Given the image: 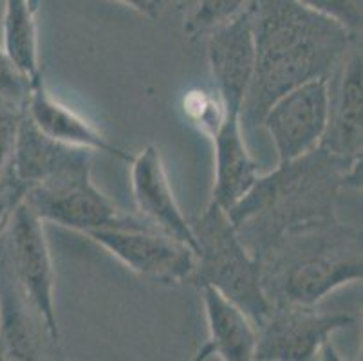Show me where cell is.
<instances>
[{
	"mask_svg": "<svg viewBox=\"0 0 363 361\" xmlns=\"http://www.w3.org/2000/svg\"><path fill=\"white\" fill-rule=\"evenodd\" d=\"M24 201L42 221L87 233L121 224L130 213L120 210L92 183L91 167L74 168L26 188Z\"/></svg>",
	"mask_w": 363,
	"mask_h": 361,
	"instance_id": "8992f818",
	"label": "cell"
},
{
	"mask_svg": "<svg viewBox=\"0 0 363 361\" xmlns=\"http://www.w3.org/2000/svg\"><path fill=\"white\" fill-rule=\"evenodd\" d=\"M204 313L208 322V340L196 360L220 357L224 361L253 360L257 343V327L235 302L212 286H203Z\"/></svg>",
	"mask_w": 363,
	"mask_h": 361,
	"instance_id": "2e32d148",
	"label": "cell"
},
{
	"mask_svg": "<svg viewBox=\"0 0 363 361\" xmlns=\"http://www.w3.org/2000/svg\"><path fill=\"white\" fill-rule=\"evenodd\" d=\"M269 306H316L363 277L362 231L338 215L284 231L257 255Z\"/></svg>",
	"mask_w": 363,
	"mask_h": 361,
	"instance_id": "3957f363",
	"label": "cell"
},
{
	"mask_svg": "<svg viewBox=\"0 0 363 361\" xmlns=\"http://www.w3.org/2000/svg\"><path fill=\"white\" fill-rule=\"evenodd\" d=\"M300 2L338 20L340 24L345 26L354 35L362 33V0H300Z\"/></svg>",
	"mask_w": 363,
	"mask_h": 361,
	"instance_id": "7402d4cb",
	"label": "cell"
},
{
	"mask_svg": "<svg viewBox=\"0 0 363 361\" xmlns=\"http://www.w3.org/2000/svg\"><path fill=\"white\" fill-rule=\"evenodd\" d=\"M212 141L216 150V181L210 201L223 210H230L259 177V165L244 141L240 112L224 109L223 123L212 135Z\"/></svg>",
	"mask_w": 363,
	"mask_h": 361,
	"instance_id": "e0dca14e",
	"label": "cell"
},
{
	"mask_svg": "<svg viewBox=\"0 0 363 361\" xmlns=\"http://www.w3.org/2000/svg\"><path fill=\"white\" fill-rule=\"evenodd\" d=\"M26 188H28L26 184H22L18 179L13 177L11 172H9L8 177L0 183V231H2L6 218L11 213L15 204L24 197Z\"/></svg>",
	"mask_w": 363,
	"mask_h": 361,
	"instance_id": "cb8c5ba5",
	"label": "cell"
},
{
	"mask_svg": "<svg viewBox=\"0 0 363 361\" xmlns=\"http://www.w3.org/2000/svg\"><path fill=\"white\" fill-rule=\"evenodd\" d=\"M253 0H176L183 11V31L190 40L206 36L213 29L242 15Z\"/></svg>",
	"mask_w": 363,
	"mask_h": 361,
	"instance_id": "d6986e66",
	"label": "cell"
},
{
	"mask_svg": "<svg viewBox=\"0 0 363 361\" xmlns=\"http://www.w3.org/2000/svg\"><path fill=\"white\" fill-rule=\"evenodd\" d=\"M150 20H157L176 0H116Z\"/></svg>",
	"mask_w": 363,
	"mask_h": 361,
	"instance_id": "d4e9b609",
	"label": "cell"
},
{
	"mask_svg": "<svg viewBox=\"0 0 363 361\" xmlns=\"http://www.w3.org/2000/svg\"><path fill=\"white\" fill-rule=\"evenodd\" d=\"M354 323L345 313H320L316 306H272L260 326L253 360L308 361L333 352L331 336Z\"/></svg>",
	"mask_w": 363,
	"mask_h": 361,
	"instance_id": "52a82bcc",
	"label": "cell"
},
{
	"mask_svg": "<svg viewBox=\"0 0 363 361\" xmlns=\"http://www.w3.org/2000/svg\"><path fill=\"white\" fill-rule=\"evenodd\" d=\"M208 64L226 111L240 112L255 65V42L250 8L206 35Z\"/></svg>",
	"mask_w": 363,
	"mask_h": 361,
	"instance_id": "7c38bea8",
	"label": "cell"
},
{
	"mask_svg": "<svg viewBox=\"0 0 363 361\" xmlns=\"http://www.w3.org/2000/svg\"><path fill=\"white\" fill-rule=\"evenodd\" d=\"M255 65L240 107L244 130L260 127L284 92L316 78H333L359 35L300 0H253L250 6Z\"/></svg>",
	"mask_w": 363,
	"mask_h": 361,
	"instance_id": "6da1fadb",
	"label": "cell"
},
{
	"mask_svg": "<svg viewBox=\"0 0 363 361\" xmlns=\"http://www.w3.org/2000/svg\"><path fill=\"white\" fill-rule=\"evenodd\" d=\"M190 226L197 251L186 282L197 287H216L252 318L255 327L260 326L272 306L260 287L257 258L246 250L226 210L210 201Z\"/></svg>",
	"mask_w": 363,
	"mask_h": 361,
	"instance_id": "277c9868",
	"label": "cell"
},
{
	"mask_svg": "<svg viewBox=\"0 0 363 361\" xmlns=\"http://www.w3.org/2000/svg\"><path fill=\"white\" fill-rule=\"evenodd\" d=\"M91 240L112 253L130 271L161 284L186 282L196 251L130 213L121 224L87 231Z\"/></svg>",
	"mask_w": 363,
	"mask_h": 361,
	"instance_id": "5b68a950",
	"label": "cell"
},
{
	"mask_svg": "<svg viewBox=\"0 0 363 361\" xmlns=\"http://www.w3.org/2000/svg\"><path fill=\"white\" fill-rule=\"evenodd\" d=\"M333 78H316L284 92L264 114V127L275 145L279 163L318 147L329 112Z\"/></svg>",
	"mask_w": 363,
	"mask_h": 361,
	"instance_id": "9c48e42d",
	"label": "cell"
},
{
	"mask_svg": "<svg viewBox=\"0 0 363 361\" xmlns=\"http://www.w3.org/2000/svg\"><path fill=\"white\" fill-rule=\"evenodd\" d=\"M29 85H31V79L16 69L11 58L6 55L4 48H0V98L26 104Z\"/></svg>",
	"mask_w": 363,
	"mask_h": 361,
	"instance_id": "603a6c76",
	"label": "cell"
},
{
	"mask_svg": "<svg viewBox=\"0 0 363 361\" xmlns=\"http://www.w3.org/2000/svg\"><path fill=\"white\" fill-rule=\"evenodd\" d=\"M362 42L356 38L335 72L336 85L329 94L328 123L318 147L347 161H362L363 94Z\"/></svg>",
	"mask_w": 363,
	"mask_h": 361,
	"instance_id": "8fae6325",
	"label": "cell"
},
{
	"mask_svg": "<svg viewBox=\"0 0 363 361\" xmlns=\"http://www.w3.org/2000/svg\"><path fill=\"white\" fill-rule=\"evenodd\" d=\"M82 167H92V150L56 141L36 127L24 111L9 168L13 177L31 187Z\"/></svg>",
	"mask_w": 363,
	"mask_h": 361,
	"instance_id": "9a60e30c",
	"label": "cell"
},
{
	"mask_svg": "<svg viewBox=\"0 0 363 361\" xmlns=\"http://www.w3.org/2000/svg\"><path fill=\"white\" fill-rule=\"evenodd\" d=\"M359 187L362 161L315 147L259 175L226 213L246 250L257 257L284 231L335 217L340 194Z\"/></svg>",
	"mask_w": 363,
	"mask_h": 361,
	"instance_id": "7a4b0ae2",
	"label": "cell"
},
{
	"mask_svg": "<svg viewBox=\"0 0 363 361\" xmlns=\"http://www.w3.org/2000/svg\"><path fill=\"white\" fill-rule=\"evenodd\" d=\"M24 104L0 98V183L8 177L15 152L18 127L24 118Z\"/></svg>",
	"mask_w": 363,
	"mask_h": 361,
	"instance_id": "44dd1931",
	"label": "cell"
},
{
	"mask_svg": "<svg viewBox=\"0 0 363 361\" xmlns=\"http://www.w3.org/2000/svg\"><path fill=\"white\" fill-rule=\"evenodd\" d=\"M60 331L0 258V361H35L58 345Z\"/></svg>",
	"mask_w": 363,
	"mask_h": 361,
	"instance_id": "30bf717a",
	"label": "cell"
},
{
	"mask_svg": "<svg viewBox=\"0 0 363 361\" xmlns=\"http://www.w3.org/2000/svg\"><path fill=\"white\" fill-rule=\"evenodd\" d=\"M0 258L40 307L56 331L55 271L44 231V221L24 197L15 204L0 231Z\"/></svg>",
	"mask_w": 363,
	"mask_h": 361,
	"instance_id": "ba28073f",
	"label": "cell"
},
{
	"mask_svg": "<svg viewBox=\"0 0 363 361\" xmlns=\"http://www.w3.org/2000/svg\"><path fill=\"white\" fill-rule=\"evenodd\" d=\"M130 187L138 217L197 251L190 221L174 197L163 159L154 145H147L130 161Z\"/></svg>",
	"mask_w": 363,
	"mask_h": 361,
	"instance_id": "4fadbf2b",
	"label": "cell"
},
{
	"mask_svg": "<svg viewBox=\"0 0 363 361\" xmlns=\"http://www.w3.org/2000/svg\"><path fill=\"white\" fill-rule=\"evenodd\" d=\"M35 16L36 0H6L4 51L29 79L42 72Z\"/></svg>",
	"mask_w": 363,
	"mask_h": 361,
	"instance_id": "ac0fdd59",
	"label": "cell"
},
{
	"mask_svg": "<svg viewBox=\"0 0 363 361\" xmlns=\"http://www.w3.org/2000/svg\"><path fill=\"white\" fill-rule=\"evenodd\" d=\"M184 112L203 134L212 138L224 119V105L217 91H196L184 98Z\"/></svg>",
	"mask_w": 363,
	"mask_h": 361,
	"instance_id": "ffe728a7",
	"label": "cell"
},
{
	"mask_svg": "<svg viewBox=\"0 0 363 361\" xmlns=\"http://www.w3.org/2000/svg\"><path fill=\"white\" fill-rule=\"evenodd\" d=\"M24 107L29 118L33 119V123L56 141L72 145V147L89 148L92 152H104V154L123 159L127 163L134 159V155L111 143L94 125L89 123L78 112L55 98L45 85L42 72L31 79Z\"/></svg>",
	"mask_w": 363,
	"mask_h": 361,
	"instance_id": "5bb4252c",
	"label": "cell"
}]
</instances>
